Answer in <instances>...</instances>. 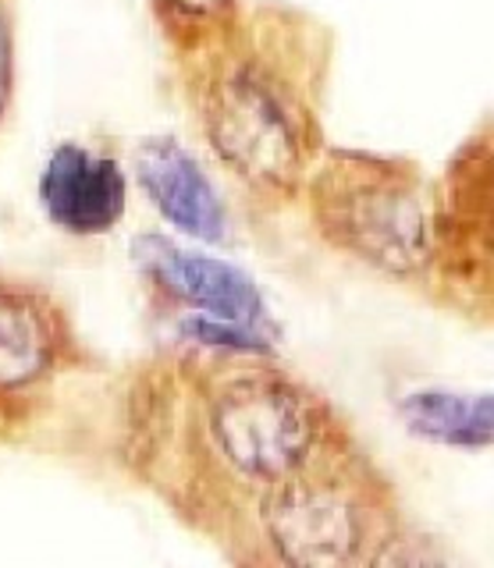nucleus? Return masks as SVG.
<instances>
[{"label":"nucleus","mask_w":494,"mask_h":568,"mask_svg":"<svg viewBox=\"0 0 494 568\" xmlns=\"http://www.w3.org/2000/svg\"><path fill=\"white\" fill-rule=\"evenodd\" d=\"M263 526L292 565H349L363 555L366 540L363 511L345 490L295 473L274 479Z\"/></svg>","instance_id":"nucleus-4"},{"label":"nucleus","mask_w":494,"mask_h":568,"mask_svg":"<svg viewBox=\"0 0 494 568\" xmlns=\"http://www.w3.org/2000/svg\"><path fill=\"white\" fill-rule=\"evenodd\" d=\"M174 11H182L189 18H214L228 8V0H171Z\"/></svg>","instance_id":"nucleus-10"},{"label":"nucleus","mask_w":494,"mask_h":568,"mask_svg":"<svg viewBox=\"0 0 494 568\" xmlns=\"http://www.w3.org/2000/svg\"><path fill=\"white\" fill-rule=\"evenodd\" d=\"M405 423L416 434L463 444V448H484L491 440V398L487 395H448V390H420L402 405Z\"/></svg>","instance_id":"nucleus-9"},{"label":"nucleus","mask_w":494,"mask_h":568,"mask_svg":"<svg viewBox=\"0 0 494 568\" xmlns=\"http://www.w3.org/2000/svg\"><path fill=\"white\" fill-rule=\"evenodd\" d=\"M139 182L153 206L192 239L214 242L224 235V210L210 178L174 139H150L135 153Z\"/></svg>","instance_id":"nucleus-7"},{"label":"nucleus","mask_w":494,"mask_h":568,"mask_svg":"<svg viewBox=\"0 0 494 568\" xmlns=\"http://www.w3.org/2000/svg\"><path fill=\"white\" fill-rule=\"evenodd\" d=\"M218 448L245 476L281 479L303 469L316 440L313 402L278 377L232 381L210 408Z\"/></svg>","instance_id":"nucleus-2"},{"label":"nucleus","mask_w":494,"mask_h":568,"mask_svg":"<svg viewBox=\"0 0 494 568\" xmlns=\"http://www.w3.org/2000/svg\"><path fill=\"white\" fill-rule=\"evenodd\" d=\"M316 221L334 245L392 274H410L431 253V217L420 182L387 160L331 156L313 185Z\"/></svg>","instance_id":"nucleus-1"},{"label":"nucleus","mask_w":494,"mask_h":568,"mask_svg":"<svg viewBox=\"0 0 494 568\" xmlns=\"http://www.w3.org/2000/svg\"><path fill=\"white\" fill-rule=\"evenodd\" d=\"M40 203L47 217L72 235H100L125 213V174L111 156L64 142L43 168Z\"/></svg>","instance_id":"nucleus-5"},{"label":"nucleus","mask_w":494,"mask_h":568,"mask_svg":"<svg viewBox=\"0 0 494 568\" xmlns=\"http://www.w3.org/2000/svg\"><path fill=\"white\" fill-rule=\"evenodd\" d=\"M135 260L161 288H168L174 298L189 302V306L206 310V316L221 320V324L228 320V324L250 331L263 320V302L256 284L242 271H235L232 263L182 253L179 245H171L164 239H139Z\"/></svg>","instance_id":"nucleus-6"},{"label":"nucleus","mask_w":494,"mask_h":568,"mask_svg":"<svg viewBox=\"0 0 494 568\" xmlns=\"http://www.w3.org/2000/svg\"><path fill=\"white\" fill-rule=\"evenodd\" d=\"M58 352V331L37 298L0 284V387L37 381Z\"/></svg>","instance_id":"nucleus-8"},{"label":"nucleus","mask_w":494,"mask_h":568,"mask_svg":"<svg viewBox=\"0 0 494 568\" xmlns=\"http://www.w3.org/2000/svg\"><path fill=\"white\" fill-rule=\"evenodd\" d=\"M203 121L210 142L256 185H292L303 171V139L271 79L235 68L206 89Z\"/></svg>","instance_id":"nucleus-3"},{"label":"nucleus","mask_w":494,"mask_h":568,"mask_svg":"<svg viewBox=\"0 0 494 568\" xmlns=\"http://www.w3.org/2000/svg\"><path fill=\"white\" fill-rule=\"evenodd\" d=\"M8 29H4V18H0V106H4V97H8Z\"/></svg>","instance_id":"nucleus-11"}]
</instances>
